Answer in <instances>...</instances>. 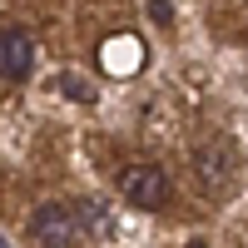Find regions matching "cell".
I'll list each match as a JSON object with an SVG mask.
<instances>
[{"label":"cell","instance_id":"cell-8","mask_svg":"<svg viewBox=\"0 0 248 248\" xmlns=\"http://www.w3.org/2000/svg\"><path fill=\"white\" fill-rule=\"evenodd\" d=\"M189 248H209V243H203V238H194V243H189Z\"/></svg>","mask_w":248,"mask_h":248},{"label":"cell","instance_id":"cell-3","mask_svg":"<svg viewBox=\"0 0 248 248\" xmlns=\"http://www.w3.org/2000/svg\"><path fill=\"white\" fill-rule=\"evenodd\" d=\"M30 238L40 248H75L79 243V218H75V203H60L45 199L40 209L30 214Z\"/></svg>","mask_w":248,"mask_h":248},{"label":"cell","instance_id":"cell-7","mask_svg":"<svg viewBox=\"0 0 248 248\" xmlns=\"http://www.w3.org/2000/svg\"><path fill=\"white\" fill-rule=\"evenodd\" d=\"M149 15L159 20V25H169V20H174V10H169V0H149Z\"/></svg>","mask_w":248,"mask_h":248},{"label":"cell","instance_id":"cell-1","mask_svg":"<svg viewBox=\"0 0 248 248\" xmlns=\"http://www.w3.org/2000/svg\"><path fill=\"white\" fill-rule=\"evenodd\" d=\"M243 174V159L229 139H203L199 144V154H194V179H199V189L209 194V199H229L233 194V184Z\"/></svg>","mask_w":248,"mask_h":248},{"label":"cell","instance_id":"cell-2","mask_svg":"<svg viewBox=\"0 0 248 248\" xmlns=\"http://www.w3.org/2000/svg\"><path fill=\"white\" fill-rule=\"evenodd\" d=\"M119 199L124 203H134L139 214H159V209H169V199H174V184L169 174L159 169V164H124L119 169Z\"/></svg>","mask_w":248,"mask_h":248},{"label":"cell","instance_id":"cell-4","mask_svg":"<svg viewBox=\"0 0 248 248\" xmlns=\"http://www.w3.org/2000/svg\"><path fill=\"white\" fill-rule=\"evenodd\" d=\"M30 70H35V40L20 25L0 30V75L5 79H30Z\"/></svg>","mask_w":248,"mask_h":248},{"label":"cell","instance_id":"cell-6","mask_svg":"<svg viewBox=\"0 0 248 248\" xmlns=\"http://www.w3.org/2000/svg\"><path fill=\"white\" fill-rule=\"evenodd\" d=\"M55 90H65L70 99H79V105H90V90H85V85H79V79H75V75H60V85H55Z\"/></svg>","mask_w":248,"mask_h":248},{"label":"cell","instance_id":"cell-5","mask_svg":"<svg viewBox=\"0 0 248 248\" xmlns=\"http://www.w3.org/2000/svg\"><path fill=\"white\" fill-rule=\"evenodd\" d=\"M75 218H79V233H94V238L109 233V209H105V203H94V199H79V203H75Z\"/></svg>","mask_w":248,"mask_h":248}]
</instances>
